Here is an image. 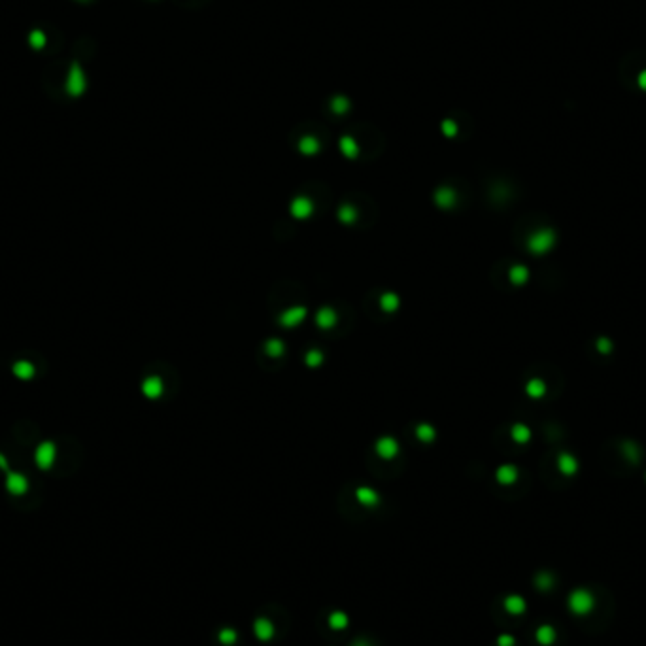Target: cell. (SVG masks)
I'll return each instance as SVG.
<instances>
[{
    "instance_id": "ffe728a7",
    "label": "cell",
    "mask_w": 646,
    "mask_h": 646,
    "mask_svg": "<svg viewBox=\"0 0 646 646\" xmlns=\"http://www.w3.org/2000/svg\"><path fill=\"white\" fill-rule=\"evenodd\" d=\"M281 348H283V346H281L280 342H276V340L270 342V344H268V354H270V355H280L281 354Z\"/></svg>"
},
{
    "instance_id": "277c9868",
    "label": "cell",
    "mask_w": 646,
    "mask_h": 646,
    "mask_svg": "<svg viewBox=\"0 0 646 646\" xmlns=\"http://www.w3.org/2000/svg\"><path fill=\"white\" fill-rule=\"evenodd\" d=\"M6 488L13 495H23L25 491L28 489V480L19 473H10L8 480H6Z\"/></svg>"
},
{
    "instance_id": "d6986e66",
    "label": "cell",
    "mask_w": 646,
    "mask_h": 646,
    "mask_svg": "<svg viewBox=\"0 0 646 646\" xmlns=\"http://www.w3.org/2000/svg\"><path fill=\"white\" fill-rule=\"evenodd\" d=\"M597 350L601 352V354H610V350H612V342L609 340V338H599L597 340Z\"/></svg>"
},
{
    "instance_id": "7402d4cb",
    "label": "cell",
    "mask_w": 646,
    "mask_h": 646,
    "mask_svg": "<svg viewBox=\"0 0 646 646\" xmlns=\"http://www.w3.org/2000/svg\"><path fill=\"white\" fill-rule=\"evenodd\" d=\"M499 643H501V646H512L514 639H510V637H501Z\"/></svg>"
},
{
    "instance_id": "7a4b0ae2",
    "label": "cell",
    "mask_w": 646,
    "mask_h": 646,
    "mask_svg": "<svg viewBox=\"0 0 646 646\" xmlns=\"http://www.w3.org/2000/svg\"><path fill=\"white\" fill-rule=\"evenodd\" d=\"M554 244H556V232L552 231V229H540V231L533 232L529 236V240H527L529 252L536 253V255L550 252L554 248Z\"/></svg>"
},
{
    "instance_id": "3957f363",
    "label": "cell",
    "mask_w": 646,
    "mask_h": 646,
    "mask_svg": "<svg viewBox=\"0 0 646 646\" xmlns=\"http://www.w3.org/2000/svg\"><path fill=\"white\" fill-rule=\"evenodd\" d=\"M55 446L51 442H42L36 450V463L40 469H49L55 459Z\"/></svg>"
},
{
    "instance_id": "603a6c76",
    "label": "cell",
    "mask_w": 646,
    "mask_h": 646,
    "mask_svg": "<svg viewBox=\"0 0 646 646\" xmlns=\"http://www.w3.org/2000/svg\"><path fill=\"white\" fill-rule=\"evenodd\" d=\"M8 467V463H6V459H4V455L0 453V469H6Z\"/></svg>"
},
{
    "instance_id": "5b68a950",
    "label": "cell",
    "mask_w": 646,
    "mask_h": 646,
    "mask_svg": "<svg viewBox=\"0 0 646 646\" xmlns=\"http://www.w3.org/2000/svg\"><path fill=\"white\" fill-rule=\"evenodd\" d=\"M558 469H560L565 476L576 475V473H578V459L574 457L573 453L563 451V453H560V457H558Z\"/></svg>"
},
{
    "instance_id": "2e32d148",
    "label": "cell",
    "mask_w": 646,
    "mask_h": 646,
    "mask_svg": "<svg viewBox=\"0 0 646 646\" xmlns=\"http://www.w3.org/2000/svg\"><path fill=\"white\" fill-rule=\"evenodd\" d=\"M378 450H380V453H382V455L390 457V455H393V453L397 451V444H395V442H393L391 439H384L378 444Z\"/></svg>"
},
{
    "instance_id": "52a82bcc",
    "label": "cell",
    "mask_w": 646,
    "mask_h": 646,
    "mask_svg": "<svg viewBox=\"0 0 646 646\" xmlns=\"http://www.w3.org/2000/svg\"><path fill=\"white\" fill-rule=\"evenodd\" d=\"M525 391H527V395H529V397H533V399H540V397L546 393V384H544L542 380L535 378V380H531V382L527 384Z\"/></svg>"
},
{
    "instance_id": "ba28073f",
    "label": "cell",
    "mask_w": 646,
    "mask_h": 646,
    "mask_svg": "<svg viewBox=\"0 0 646 646\" xmlns=\"http://www.w3.org/2000/svg\"><path fill=\"white\" fill-rule=\"evenodd\" d=\"M142 390H144V393H146L147 397H159L161 395V391H163V384H161V380L159 378H147L146 382H144V386H142Z\"/></svg>"
},
{
    "instance_id": "e0dca14e",
    "label": "cell",
    "mask_w": 646,
    "mask_h": 646,
    "mask_svg": "<svg viewBox=\"0 0 646 646\" xmlns=\"http://www.w3.org/2000/svg\"><path fill=\"white\" fill-rule=\"evenodd\" d=\"M552 584H554V576H552L550 573H540L538 576H536V586H538L540 590H550Z\"/></svg>"
},
{
    "instance_id": "8fae6325",
    "label": "cell",
    "mask_w": 646,
    "mask_h": 646,
    "mask_svg": "<svg viewBox=\"0 0 646 646\" xmlns=\"http://www.w3.org/2000/svg\"><path fill=\"white\" fill-rule=\"evenodd\" d=\"M497 478H499L503 484H512L514 480L518 478V471L514 467H510V465H505V467H501L499 471H497Z\"/></svg>"
},
{
    "instance_id": "9c48e42d",
    "label": "cell",
    "mask_w": 646,
    "mask_h": 646,
    "mask_svg": "<svg viewBox=\"0 0 646 646\" xmlns=\"http://www.w3.org/2000/svg\"><path fill=\"white\" fill-rule=\"evenodd\" d=\"M13 372H15V376H19L21 380H28L34 374V366H32V363H28V361H17L13 365Z\"/></svg>"
},
{
    "instance_id": "44dd1931",
    "label": "cell",
    "mask_w": 646,
    "mask_h": 646,
    "mask_svg": "<svg viewBox=\"0 0 646 646\" xmlns=\"http://www.w3.org/2000/svg\"><path fill=\"white\" fill-rule=\"evenodd\" d=\"M625 448H627V455L631 457V461H639V451H637V446H631V444H625Z\"/></svg>"
},
{
    "instance_id": "5bb4252c",
    "label": "cell",
    "mask_w": 646,
    "mask_h": 646,
    "mask_svg": "<svg viewBox=\"0 0 646 646\" xmlns=\"http://www.w3.org/2000/svg\"><path fill=\"white\" fill-rule=\"evenodd\" d=\"M527 278H529V270L525 267H514L510 270V280L514 283H524V281H527Z\"/></svg>"
},
{
    "instance_id": "7c38bea8",
    "label": "cell",
    "mask_w": 646,
    "mask_h": 646,
    "mask_svg": "<svg viewBox=\"0 0 646 646\" xmlns=\"http://www.w3.org/2000/svg\"><path fill=\"white\" fill-rule=\"evenodd\" d=\"M505 605H506L508 612H512V614H520V612H524V610H525L524 599L518 597V595H512V597H508Z\"/></svg>"
},
{
    "instance_id": "ac0fdd59",
    "label": "cell",
    "mask_w": 646,
    "mask_h": 646,
    "mask_svg": "<svg viewBox=\"0 0 646 646\" xmlns=\"http://www.w3.org/2000/svg\"><path fill=\"white\" fill-rule=\"evenodd\" d=\"M317 321H319V325L331 327V325H333V321H335V314H333V312H329V310L325 308V310H321V312H319V317H317Z\"/></svg>"
},
{
    "instance_id": "8992f818",
    "label": "cell",
    "mask_w": 646,
    "mask_h": 646,
    "mask_svg": "<svg viewBox=\"0 0 646 646\" xmlns=\"http://www.w3.org/2000/svg\"><path fill=\"white\" fill-rule=\"evenodd\" d=\"M536 641L544 646L552 645V643L556 641V631H554V627H552V625H540V627L536 629Z\"/></svg>"
},
{
    "instance_id": "30bf717a",
    "label": "cell",
    "mask_w": 646,
    "mask_h": 646,
    "mask_svg": "<svg viewBox=\"0 0 646 646\" xmlns=\"http://www.w3.org/2000/svg\"><path fill=\"white\" fill-rule=\"evenodd\" d=\"M303 317H305V310L301 306H297L289 312H285L281 316V321H283V325H297V321H301Z\"/></svg>"
},
{
    "instance_id": "6da1fadb",
    "label": "cell",
    "mask_w": 646,
    "mask_h": 646,
    "mask_svg": "<svg viewBox=\"0 0 646 646\" xmlns=\"http://www.w3.org/2000/svg\"><path fill=\"white\" fill-rule=\"evenodd\" d=\"M595 607V597L590 590L586 588H578L569 593V609L571 612L578 614V616H584V614H590L591 610Z\"/></svg>"
},
{
    "instance_id": "9a60e30c",
    "label": "cell",
    "mask_w": 646,
    "mask_h": 646,
    "mask_svg": "<svg viewBox=\"0 0 646 646\" xmlns=\"http://www.w3.org/2000/svg\"><path fill=\"white\" fill-rule=\"evenodd\" d=\"M310 200H306V198H299L295 204H293V212L299 216V218H305L306 214H310Z\"/></svg>"
},
{
    "instance_id": "4fadbf2b",
    "label": "cell",
    "mask_w": 646,
    "mask_h": 646,
    "mask_svg": "<svg viewBox=\"0 0 646 646\" xmlns=\"http://www.w3.org/2000/svg\"><path fill=\"white\" fill-rule=\"evenodd\" d=\"M512 437H514V440L516 442H520V444H524V442H527L529 440V437H531V431H529V427H525V425H514V429H512Z\"/></svg>"
}]
</instances>
